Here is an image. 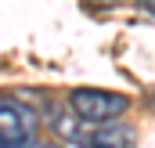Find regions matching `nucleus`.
<instances>
[{
    "label": "nucleus",
    "mask_w": 155,
    "mask_h": 148,
    "mask_svg": "<svg viewBox=\"0 0 155 148\" xmlns=\"http://www.w3.org/2000/svg\"><path fill=\"white\" fill-rule=\"evenodd\" d=\"M40 137V116L18 98L0 94V148H29Z\"/></svg>",
    "instance_id": "f257e3e1"
},
{
    "label": "nucleus",
    "mask_w": 155,
    "mask_h": 148,
    "mask_svg": "<svg viewBox=\"0 0 155 148\" xmlns=\"http://www.w3.org/2000/svg\"><path fill=\"white\" fill-rule=\"evenodd\" d=\"M69 105L87 123H108V119H119L130 109V98L126 94H108V90H94V87H76L69 94Z\"/></svg>",
    "instance_id": "f03ea898"
},
{
    "label": "nucleus",
    "mask_w": 155,
    "mask_h": 148,
    "mask_svg": "<svg viewBox=\"0 0 155 148\" xmlns=\"http://www.w3.org/2000/svg\"><path fill=\"white\" fill-rule=\"evenodd\" d=\"M94 4H101V7H116V4H123V0H94Z\"/></svg>",
    "instance_id": "7ed1b4c3"
},
{
    "label": "nucleus",
    "mask_w": 155,
    "mask_h": 148,
    "mask_svg": "<svg viewBox=\"0 0 155 148\" xmlns=\"http://www.w3.org/2000/svg\"><path fill=\"white\" fill-rule=\"evenodd\" d=\"M144 7H152V11H155V0H144Z\"/></svg>",
    "instance_id": "20e7f679"
}]
</instances>
